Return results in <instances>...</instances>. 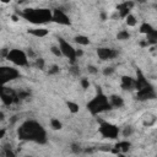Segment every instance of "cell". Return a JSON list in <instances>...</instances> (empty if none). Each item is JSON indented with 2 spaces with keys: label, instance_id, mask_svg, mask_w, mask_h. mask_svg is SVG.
Listing matches in <instances>:
<instances>
[{
  "label": "cell",
  "instance_id": "1",
  "mask_svg": "<svg viewBox=\"0 0 157 157\" xmlns=\"http://www.w3.org/2000/svg\"><path fill=\"white\" fill-rule=\"evenodd\" d=\"M17 137L21 141L34 142L38 145H44L48 141L47 130L39 121L34 119H28L21 123V125L17 128Z\"/></svg>",
  "mask_w": 157,
  "mask_h": 157
},
{
  "label": "cell",
  "instance_id": "2",
  "mask_svg": "<svg viewBox=\"0 0 157 157\" xmlns=\"http://www.w3.org/2000/svg\"><path fill=\"white\" fill-rule=\"evenodd\" d=\"M18 17H23L33 25H43L52 22V10L47 7H31L25 9L18 13Z\"/></svg>",
  "mask_w": 157,
  "mask_h": 157
},
{
  "label": "cell",
  "instance_id": "3",
  "mask_svg": "<svg viewBox=\"0 0 157 157\" xmlns=\"http://www.w3.org/2000/svg\"><path fill=\"white\" fill-rule=\"evenodd\" d=\"M101 87H97V93L96 96L88 101V103L86 104V108L87 110L92 114V115H98L101 113H104V112H108L112 109L110 104H109V101H108V96H105L103 93L102 90H99Z\"/></svg>",
  "mask_w": 157,
  "mask_h": 157
},
{
  "label": "cell",
  "instance_id": "4",
  "mask_svg": "<svg viewBox=\"0 0 157 157\" xmlns=\"http://www.w3.org/2000/svg\"><path fill=\"white\" fill-rule=\"evenodd\" d=\"M98 132L104 139L115 140V139H118V136L120 134V129L118 128V125H115L113 123L102 120V121H99V125H98Z\"/></svg>",
  "mask_w": 157,
  "mask_h": 157
},
{
  "label": "cell",
  "instance_id": "5",
  "mask_svg": "<svg viewBox=\"0 0 157 157\" xmlns=\"http://www.w3.org/2000/svg\"><path fill=\"white\" fill-rule=\"evenodd\" d=\"M5 59L16 66H27L29 60L27 56V53L21 49H9Z\"/></svg>",
  "mask_w": 157,
  "mask_h": 157
},
{
  "label": "cell",
  "instance_id": "6",
  "mask_svg": "<svg viewBox=\"0 0 157 157\" xmlns=\"http://www.w3.org/2000/svg\"><path fill=\"white\" fill-rule=\"evenodd\" d=\"M58 47L60 49L61 56H65L66 59H69V61L71 64H75L77 58H76V49L63 37H58Z\"/></svg>",
  "mask_w": 157,
  "mask_h": 157
},
{
  "label": "cell",
  "instance_id": "7",
  "mask_svg": "<svg viewBox=\"0 0 157 157\" xmlns=\"http://www.w3.org/2000/svg\"><path fill=\"white\" fill-rule=\"evenodd\" d=\"M21 76L18 69L13 66H6L2 65L0 66V86H6L9 82L15 81Z\"/></svg>",
  "mask_w": 157,
  "mask_h": 157
},
{
  "label": "cell",
  "instance_id": "8",
  "mask_svg": "<svg viewBox=\"0 0 157 157\" xmlns=\"http://www.w3.org/2000/svg\"><path fill=\"white\" fill-rule=\"evenodd\" d=\"M0 99L5 105H11L13 103H17L18 102L17 92L10 87L0 86Z\"/></svg>",
  "mask_w": 157,
  "mask_h": 157
},
{
  "label": "cell",
  "instance_id": "9",
  "mask_svg": "<svg viewBox=\"0 0 157 157\" xmlns=\"http://www.w3.org/2000/svg\"><path fill=\"white\" fill-rule=\"evenodd\" d=\"M52 22L59 23L61 26H70L71 25V21H70L69 15L64 10H61V9H54V10H52Z\"/></svg>",
  "mask_w": 157,
  "mask_h": 157
},
{
  "label": "cell",
  "instance_id": "10",
  "mask_svg": "<svg viewBox=\"0 0 157 157\" xmlns=\"http://www.w3.org/2000/svg\"><path fill=\"white\" fill-rule=\"evenodd\" d=\"M136 98L139 101H148V99L156 98V91H155L153 86L150 85V86H147L142 90L136 91Z\"/></svg>",
  "mask_w": 157,
  "mask_h": 157
},
{
  "label": "cell",
  "instance_id": "11",
  "mask_svg": "<svg viewBox=\"0 0 157 157\" xmlns=\"http://www.w3.org/2000/svg\"><path fill=\"white\" fill-rule=\"evenodd\" d=\"M97 55L101 60H112L118 56V52L113 48L108 47H101L97 49Z\"/></svg>",
  "mask_w": 157,
  "mask_h": 157
},
{
  "label": "cell",
  "instance_id": "12",
  "mask_svg": "<svg viewBox=\"0 0 157 157\" xmlns=\"http://www.w3.org/2000/svg\"><path fill=\"white\" fill-rule=\"evenodd\" d=\"M134 6V2L132 1H125V2H121L119 6H118V12H119V16L121 18H125L129 13H131V9Z\"/></svg>",
  "mask_w": 157,
  "mask_h": 157
},
{
  "label": "cell",
  "instance_id": "13",
  "mask_svg": "<svg viewBox=\"0 0 157 157\" xmlns=\"http://www.w3.org/2000/svg\"><path fill=\"white\" fill-rule=\"evenodd\" d=\"M130 146H131V144L128 141V140H123V141H119L115 146H114V148H113V152L114 153H118V155H125L129 150H130Z\"/></svg>",
  "mask_w": 157,
  "mask_h": 157
},
{
  "label": "cell",
  "instance_id": "14",
  "mask_svg": "<svg viewBox=\"0 0 157 157\" xmlns=\"http://www.w3.org/2000/svg\"><path fill=\"white\" fill-rule=\"evenodd\" d=\"M108 101H109V104L113 108H121L124 105V98L119 94H110L108 97Z\"/></svg>",
  "mask_w": 157,
  "mask_h": 157
},
{
  "label": "cell",
  "instance_id": "15",
  "mask_svg": "<svg viewBox=\"0 0 157 157\" xmlns=\"http://www.w3.org/2000/svg\"><path fill=\"white\" fill-rule=\"evenodd\" d=\"M120 86L123 90H134L135 88V78L131 76H123Z\"/></svg>",
  "mask_w": 157,
  "mask_h": 157
},
{
  "label": "cell",
  "instance_id": "16",
  "mask_svg": "<svg viewBox=\"0 0 157 157\" xmlns=\"http://www.w3.org/2000/svg\"><path fill=\"white\" fill-rule=\"evenodd\" d=\"M31 36H34V37H38V38H43L45 36L49 34V31L47 28H43V27H37V28H31L27 31Z\"/></svg>",
  "mask_w": 157,
  "mask_h": 157
},
{
  "label": "cell",
  "instance_id": "17",
  "mask_svg": "<svg viewBox=\"0 0 157 157\" xmlns=\"http://www.w3.org/2000/svg\"><path fill=\"white\" fill-rule=\"evenodd\" d=\"M74 42L76 44H78V45H83L85 47V45L90 44V38L87 36H85V34H77V36L74 37Z\"/></svg>",
  "mask_w": 157,
  "mask_h": 157
},
{
  "label": "cell",
  "instance_id": "18",
  "mask_svg": "<svg viewBox=\"0 0 157 157\" xmlns=\"http://www.w3.org/2000/svg\"><path fill=\"white\" fill-rule=\"evenodd\" d=\"M1 157H16V153L12 150L11 145H9V144L4 145L2 150H1Z\"/></svg>",
  "mask_w": 157,
  "mask_h": 157
},
{
  "label": "cell",
  "instance_id": "19",
  "mask_svg": "<svg viewBox=\"0 0 157 157\" xmlns=\"http://www.w3.org/2000/svg\"><path fill=\"white\" fill-rule=\"evenodd\" d=\"M66 105H67L69 112L72 113V114H75V113H77V112L80 110V105H78L77 103L72 102V101H67V102H66Z\"/></svg>",
  "mask_w": 157,
  "mask_h": 157
},
{
  "label": "cell",
  "instance_id": "20",
  "mask_svg": "<svg viewBox=\"0 0 157 157\" xmlns=\"http://www.w3.org/2000/svg\"><path fill=\"white\" fill-rule=\"evenodd\" d=\"M124 20H125V22H126V25H128L129 27H134V26H136V23H137V20H136V17H135L132 13H129Z\"/></svg>",
  "mask_w": 157,
  "mask_h": 157
},
{
  "label": "cell",
  "instance_id": "21",
  "mask_svg": "<svg viewBox=\"0 0 157 157\" xmlns=\"http://www.w3.org/2000/svg\"><path fill=\"white\" fill-rule=\"evenodd\" d=\"M130 38V33L126 29H121L117 33V39L118 40H128Z\"/></svg>",
  "mask_w": 157,
  "mask_h": 157
},
{
  "label": "cell",
  "instance_id": "22",
  "mask_svg": "<svg viewBox=\"0 0 157 157\" xmlns=\"http://www.w3.org/2000/svg\"><path fill=\"white\" fill-rule=\"evenodd\" d=\"M50 128H52L53 130H61L63 124H61V121H60L59 119L52 118V119H50Z\"/></svg>",
  "mask_w": 157,
  "mask_h": 157
},
{
  "label": "cell",
  "instance_id": "23",
  "mask_svg": "<svg viewBox=\"0 0 157 157\" xmlns=\"http://www.w3.org/2000/svg\"><path fill=\"white\" fill-rule=\"evenodd\" d=\"M29 96H31V92L27 91V90H22V91H18V92H17V98H18V101H23V99L28 98Z\"/></svg>",
  "mask_w": 157,
  "mask_h": 157
},
{
  "label": "cell",
  "instance_id": "24",
  "mask_svg": "<svg viewBox=\"0 0 157 157\" xmlns=\"http://www.w3.org/2000/svg\"><path fill=\"white\" fill-rule=\"evenodd\" d=\"M34 65H36V67H37V69L44 70V67H45V61H44V59H43V58H37V59H36Z\"/></svg>",
  "mask_w": 157,
  "mask_h": 157
},
{
  "label": "cell",
  "instance_id": "25",
  "mask_svg": "<svg viewBox=\"0 0 157 157\" xmlns=\"http://www.w3.org/2000/svg\"><path fill=\"white\" fill-rule=\"evenodd\" d=\"M132 132H134V128L129 125V126H125V128H124V130H123V132H121V134H123V136H124V137H129Z\"/></svg>",
  "mask_w": 157,
  "mask_h": 157
},
{
  "label": "cell",
  "instance_id": "26",
  "mask_svg": "<svg viewBox=\"0 0 157 157\" xmlns=\"http://www.w3.org/2000/svg\"><path fill=\"white\" fill-rule=\"evenodd\" d=\"M114 71H115V69L113 66H107V67L103 69V75L104 76H110V75L114 74Z\"/></svg>",
  "mask_w": 157,
  "mask_h": 157
},
{
  "label": "cell",
  "instance_id": "27",
  "mask_svg": "<svg viewBox=\"0 0 157 157\" xmlns=\"http://www.w3.org/2000/svg\"><path fill=\"white\" fill-rule=\"evenodd\" d=\"M71 151H72L74 153L78 155V153H81L83 150H82V147H81L78 144H72V145H71Z\"/></svg>",
  "mask_w": 157,
  "mask_h": 157
},
{
  "label": "cell",
  "instance_id": "28",
  "mask_svg": "<svg viewBox=\"0 0 157 157\" xmlns=\"http://www.w3.org/2000/svg\"><path fill=\"white\" fill-rule=\"evenodd\" d=\"M80 85H81V87H82L83 90H87V88L90 87V81H88V78L82 77V78L80 80Z\"/></svg>",
  "mask_w": 157,
  "mask_h": 157
},
{
  "label": "cell",
  "instance_id": "29",
  "mask_svg": "<svg viewBox=\"0 0 157 157\" xmlns=\"http://www.w3.org/2000/svg\"><path fill=\"white\" fill-rule=\"evenodd\" d=\"M59 71H60V67H59L58 65H52L50 69L48 70V74H49V75H55V74H58Z\"/></svg>",
  "mask_w": 157,
  "mask_h": 157
},
{
  "label": "cell",
  "instance_id": "30",
  "mask_svg": "<svg viewBox=\"0 0 157 157\" xmlns=\"http://www.w3.org/2000/svg\"><path fill=\"white\" fill-rule=\"evenodd\" d=\"M50 52L55 55V56H61V53H60V49L58 45H52L50 47Z\"/></svg>",
  "mask_w": 157,
  "mask_h": 157
},
{
  "label": "cell",
  "instance_id": "31",
  "mask_svg": "<svg viewBox=\"0 0 157 157\" xmlns=\"http://www.w3.org/2000/svg\"><path fill=\"white\" fill-rule=\"evenodd\" d=\"M87 71H88L90 74H93V75H94V74L98 72V69H97L96 66H93V65H88V66H87Z\"/></svg>",
  "mask_w": 157,
  "mask_h": 157
},
{
  "label": "cell",
  "instance_id": "32",
  "mask_svg": "<svg viewBox=\"0 0 157 157\" xmlns=\"http://www.w3.org/2000/svg\"><path fill=\"white\" fill-rule=\"evenodd\" d=\"M70 71H71L74 75H78V74H80V70H78L76 66H71V67H70Z\"/></svg>",
  "mask_w": 157,
  "mask_h": 157
},
{
  "label": "cell",
  "instance_id": "33",
  "mask_svg": "<svg viewBox=\"0 0 157 157\" xmlns=\"http://www.w3.org/2000/svg\"><path fill=\"white\" fill-rule=\"evenodd\" d=\"M82 55H83V52H82L81 49H76V58L78 59V58L82 56Z\"/></svg>",
  "mask_w": 157,
  "mask_h": 157
},
{
  "label": "cell",
  "instance_id": "34",
  "mask_svg": "<svg viewBox=\"0 0 157 157\" xmlns=\"http://www.w3.org/2000/svg\"><path fill=\"white\" fill-rule=\"evenodd\" d=\"M5 134H6V129H0V139H2L4 136H5Z\"/></svg>",
  "mask_w": 157,
  "mask_h": 157
},
{
  "label": "cell",
  "instance_id": "35",
  "mask_svg": "<svg viewBox=\"0 0 157 157\" xmlns=\"http://www.w3.org/2000/svg\"><path fill=\"white\" fill-rule=\"evenodd\" d=\"M101 18H102V21H105V20H107V13H105L104 11L101 12Z\"/></svg>",
  "mask_w": 157,
  "mask_h": 157
},
{
  "label": "cell",
  "instance_id": "36",
  "mask_svg": "<svg viewBox=\"0 0 157 157\" xmlns=\"http://www.w3.org/2000/svg\"><path fill=\"white\" fill-rule=\"evenodd\" d=\"M5 119V114L2 112H0V120H4Z\"/></svg>",
  "mask_w": 157,
  "mask_h": 157
},
{
  "label": "cell",
  "instance_id": "37",
  "mask_svg": "<svg viewBox=\"0 0 157 157\" xmlns=\"http://www.w3.org/2000/svg\"><path fill=\"white\" fill-rule=\"evenodd\" d=\"M118 157H128V156H126V155H123V153H121V155H118Z\"/></svg>",
  "mask_w": 157,
  "mask_h": 157
},
{
  "label": "cell",
  "instance_id": "38",
  "mask_svg": "<svg viewBox=\"0 0 157 157\" xmlns=\"http://www.w3.org/2000/svg\"><path fill=\"white\" fill-rule=\"evenodd\" d=\"M25 157H33V156H29V155H26Z\"/></svg>",
  "mask_w": 157,
  "mask_h": 157
}]
</instances>
